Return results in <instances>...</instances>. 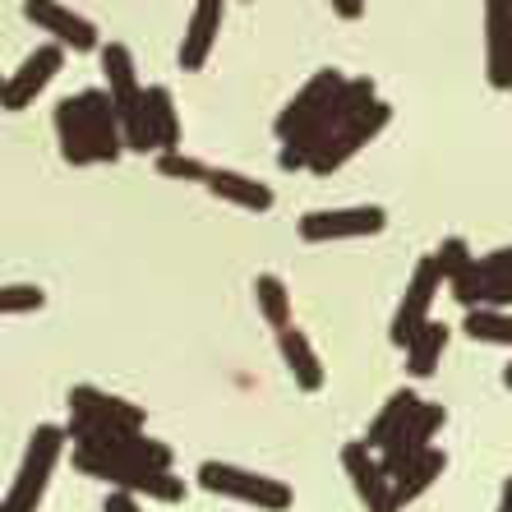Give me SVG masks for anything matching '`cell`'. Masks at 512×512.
Here are the masks:
<instances>
[{
  "mask_svg": "<svg viewBox=\"0 0 512 512\" xmlns=\"http://www.w3.org/2000/svg\"><path fill=\"white\" fill-rule=\"evenodd\" d=\"M203 190L213 194V199L231 203V208H245V213H268L273 208V190L263 185V180L245 176V171H231V167H208V180H203Z\"/></svg>",
  "mask_w": 512,
  "mask_h": 512,
  "instance_id": "obj_18",
  "label": "cell"
},
{
  "mask_svg": "<svg viewBox=\"0 0 512 512\" xmlns=\"http://www.w3.org/2000/svg\"><path fill=\"white\" fill-rule=\"evenodd\" d=\"M97 60H102V74H107L111 107H116L120 125H125V148H130V153H148V148H153V130H148V88L139 84L134 51L125 47V42H102Z\"/></svg>",
  "mask_w": 512,
  "mask_h": 512,
  "instance_id": "obj_2",
  "label": "cell"
},
{
  "mask_svg": "<svg viewBox=\"0 0 512 512\" xmlns=\"http://www.w3.org/2000/svg\"><path fill=\"white\" fill-rule=\"evenodd\" d=\"M199 485L208 489V494L254 503V508H263V512H286L296 503V494H291L286 480H273V476H263V471H250V466H236V462H203Z\"/></svg>",
  "mask_w": 512,
  "mask_h": 512,
  "instance_id": "obj_5",
  "label": "cell"
},
{
  "mask_svg": "<svg viewBox=\"0 0 512 512\" xmlns=\"http://www.w3.org/2000/svg\"><path fill=\"white\" fill-rule=\"evenodd\" d=\"M439 286H448V282H443V263H439V254H425V259L416 263L411 282H406V291H402V305H397V314H393L388 342L406 346L411 337L420 333V328H425L429 310H434V300H439Z\"/></svg>",
  "mask_w": 512,
  "mask_h": 512,
  "instance_id": "obj_9",
  "label": "cell"
},
{
  "mask_svg": "<svg viewBox=\"0 0 512 512\" xmlns=\"http://www.w3.org/2000/svg\"><path fill=\"white\" fill-rule=\"evenodd\" d=\"M383 227H388V213L379 203H356V208H314L296 222V236L305 245H328V240L379 236Z\"/></svg>",
  "mask_w": 512,
  "mask_h": 512,
  "instance_id": "obj_6",
  "label": "cell"
},
{
  "mask_svg": "<svg viewBox=\"0 0 512 512\" xmlns=\"http://www.w3.org/2000/svg\"><path fill=\"white\" fill-rule=\"evenodd\" d=\"M416 406H420L416 388H397V393L388 397V402H383V411H379V416H374V425L365 429V443H370L374 453H379L383 443L393 439V434H397V429L406 425V420L416 416Z\"/></svg>",
  "mask_w": 512,
  "mask_h": 512,
  "instance_id": "obj_23",
  "label": "cell"
},
{
  "mask_svg": "<svg viewBox=\"0 0 512 512\" xmlns=\"http://www.w3.org/2000/svg\"><path fill=\"white\" fill-rule=\"evenodd\" d=\"M462 333L471 337V342H485V346H512V310L476 305V310H466Z\"/></svg>",
  "mask_w": 512,
  "mask_h": 512,
  "instance_id": "obj_24",
  "label": "cell"
},
{
  "mask_svg": "<svg viewBox=\"0 0 512 512\" xmlns=\"http://www.w3.org/2000/svg\"><path fill=\"white\" fill-rule=\"evenodd\" d=\"M47 305V291L33 282H10V286H0V319L5 314H33Z\"/></svg>",
  "mask_w": 512,
  "mask_h": 512,
  "instance_id": "obj_27",
  "label": "cell"
},
{
  "mask_svg": "<svg viewBox=\"0 0 512 512\" xmlns=\"http://www.w3.org/2000/svg\"><path fill=\"white\" fill-rule=\"evenodd\" d=\"M277 351H282L286 370H291V379H296L300 393H319L323 383H328V370H323L319 351H314V342H310L305 333H300L296 323L277 328Z\"/></svg>",
  "mask_w": 512,
  "mask_h": 512,
  "instance_id": "obj_19",
  "label": "cell"
},
{
  "mask_svg": "<svg viewBox=\"0 0 512 512\" xmlns=\"http://www.w3.org/2000/svg\"><path fill=\"white\" fill-rule=\"evenodd\" d=\"M222 14H227V0H194L190 28H185L176 51V65L185 74H199L208 65V56L217 47V33H222Z\"/></svg>",
  "mask_w": 512,
  "mask_h": 512,
  "instance_id": "obj_17",
  "label": "cell"
},
{
  "mask_svg": "<svg viewBox=\"0 0 512 512\" xmlns=\"http://www.w3.org/2000/svg\"><path fill=\"white\" fill-rule=\"evenodd\" d=\"M485 305L512 310V273L508 277H485Z\"/></svg>",
  "mask_w": 512,
  "mask_h": 512,
  "instance_id": "obj_28",
  "label": "cell"
},
{
  "mask_svg": "<svg viewBox=\"0 0 512 512\" xmlns=\"http://www.w3.org/2000/svg\"><path fill=\"white\" fill-rule=\"evenodd\" d=\"M0 84H5V74H0Z\"/></svg>",
  "mask_w": 512,
  "mask_h": 512,
  "instance_id": "obj_33",
  "label": "cell"
},
{
  "mask_svg": "<svg viewBox=\"0 0 512 512\" xmlns=\"http://www.w3.org/2000/svg\"><path fill=\"white\" fill-rule=\"evenodd\" d=\"M485 74L489 88L512 93V0H485Z\"/></svg>",
  "mask_w": 512,
  "mask_h": 512,
  "instance_id": "obj_16",
  "label": "cell"
},
{
  "mask_svg": "<svg viewBox=\"0 0 512 512\" xmlns=\"http://www.w3.org/2000/svg\"><path fill=\"white\" fill-rule=\"evenodd\" d=\"M148 411L134 406L130 397H116L107 388H93V383H74L70 388V434L79 429H143Z\"/></svg>",
  "mask_w": 512,
  "mask_h": 512,
  "instance_id": "obj_7",
  "label": "cell"
},
{
  "mask_svg": "<svg viewBox=\"0 0 512 512\" xmlns=\"http://www.w3.org/2000/svg\"><path fill=\"white\" fill-rule=\"evenodd\" d=\"M443 406L439 402H420L416 406V416L406 420L402 429H397L393 439L383 443L379 448V462H383V471H388V476H397V471H402L406 462H416L420 453H429V439H434V434H439L443 429Z\"/></svg>",
  "mask_w": 512,
  "mask_h": 512,
  "instance_id": "obj_14",
  "label": "cell"
},
{
  "mask_svg": "<svg viewBox=\"0 0 512 512\" xmlns=\"http://www.w3.org/2000/svg\"><path fill=\"white\" fill-rule=\"evenodd\" d=\"M102 512H143L139 508V494H125V489H111L107 503H102Z\"/></svg>",
  "mask_w": 512,
  "mask_h": 512,
  "instance_id": "obj_29",
  "label": "cell"
},
{
  "mask_svg": "<svg viewBox=\"0 0 512 512\" xmlns=\"http://www.w3.org/2000/svg\"><path fill=\"white\" fill-rule=\"evenodd\" d=\"M0 512H5V503H0Z\"/></svg>",
  "mask_w": 512,
  "mask_h": 512,
  "instance_id": "obj_34",
  "label": "cell"
},
{
  "mask_svg": "<svg viewBox=\"0 0 512 512\" xmlns=\"http://www.w3.org/2000/svg\"><path fill=\"white\" fill-rule=\"evenodd\" d=\"M503 388H508V393H512V365H508V370H503Z\"/></svg>",
  "mask_w": 512,
  "mask_h": 512,
  "instance_id": "obj_32",
  "label": "cell"
},
{
  "mask_svg": "<svg viewBox=\"0 0 512 512\" xmlns=\"http://www.w3.org/2000/svg\"><path fill=\"white\" fill-rule=\"evenodd\" d=\"M342 84H346V74L342 70H319L310 79V84L300 88L291 102L282 107V116H277V139H296V134H305L314 125V120L323 116V111L333 107V97L342 93Z\"/></svg>",
  "mask_w": 512,
  "mask_h": 512,
  "instance_id": "obj_12",
  "label": "cell"
},
{
  "mask_svg": "<svg viewBox=\"0 0 512 512\" xmlns=\"http://www.w3.org/2000/svg\"><path fill=\"white\" fill-rule=\"evenodd\" d=\"M254 305H259V314L273 323V328H286V323H291V291H286V282L277 273L254 277Z\"/></svg>",
  "mask_w": 512,
  "mask_h": 512,
  "instance_id": "obj_25",
  "label": "cell"
},
{
  "mask_svg": "<svg viewBox=\"0 0 512 512\" xmlns=\"http://www.w3.org/2000/svg\"><path fill=\"white\" fill-rule=\"evenodd\" d=\"M157 176L185 180V185H203V180H208V162H199V157L171 148V153H157Z\"/></svg>",
  "mask_w": 512,
  "mask_h": 512,
  "instance_id": "obj_26",
  "label": "cell"
},
{
  "mask_svg": "<svg viewBox=\"0 0 512 512\" xmlns=\"http://www.w3.org/2000/svg\"><path fill=\"white\" fill-rule=\"evenodd\" d=\"M51 125H56L60 157L70 167H97V162L111 167V162L130 153L125 148V125L111 107L107 88H84L74 97H60L56 111H51Z\"/></svg>",
  "mask_w": 512,
  "mask_h": 512,
  "instance_id": "obj_1",
  "label": "cell"
},
{
  "mask_svg": "<svg viewBox=\"0 0 512 512\" xmlns=\"http://www.w3.org/2000/svg\"><path fill=\"white\" fill-rule=\"evenodd\" d=\"M443 466H448V453H443V448H429V453H420L416 462H406L393 476V512L411 508V503L443 476Z\"/></svg>",
  "mask_w": 512,
  "mask_h": 512,
  "instance_id": "obj_20",
  "label": "cell"
},
{
  "mask_svg": "<svg viewBox=\"0 0 512 512\" xmlns=\"http://www.w3.org/2000/svg\"><path fill=\"white\" fill-rule=\"evenodd\" d=\"M328 5H333V14L346 19V24H356L360 14H365V0H328Z\"/></svg>",
  "mask_w": 512,
  "mask_h": 512,
  "instance_id": "obj_30",
  "label": "cell"
},
{
  "mask_svg": "<svg viewBox=\"0 0 512 512\" xmlns=\"http://www.w3.org/2000/svg\"><path fill=\"white\" fill-rule=\"evenodd\" d=\"M499 512H512V476L503 480V494H499Z\"/></svg>",
  "mask_w": 512,
  "mask_h": 512,
  "instance_id": "obj_31",
  "label": "cell"
},
{
  "mask_svg": "<svg viewBox=\"0 0 512 512\" xmlns=\"http://www.w3.org/2000/svg\"><path fill=\"white\" fill-rule=\"evenodd\" d=\"M24 19L33 28H42V33L65 51H79V56L102 51V33H97V24L84 19L79 10H70L65 0H24Z\"/></svg>",
  "mask_w": 512,
  "mask_h": 512,
  "instance_id": "obj_10",
  "label": "cell"
},
{
  "mask_svg": "<svg viewBox=\"0 0 512 512\" xmlns=\"http://www.w3.org/2000/svg\"><path fill=\"white\" fill-rule=\"evenodd\" d=\"M434 254H439L443 282H448V291H453L457 305H462V310L485 305V273H480V259L471 254V245H466L462 236H448Z\"/></svg>",
  "mask_w": 512,
  "mask_h": 512,
  "instance_id": "obj_15",
  "label": "cell"
},
{
  "mask_svg": "<svg viewBox=\"0 0 512 512\" xmlns=\"http://www.w3.org/2000/svg\"><path fill=\"white\" fill-rule=\"evenodd\" d=\"M70 462L84 471V476L102 480L111 489H125V494H139V499H157V503H180L185 499V480H176L171 471H157V466L130 462V457L116 453H97L84 443H70Z\"/></svg>",
  "mask_w": 512,
  "mask_h": 512,
  "instance_id": "obj_3",
  "label": "cell"
},
{
  "mask_svg": "<svg viewBox=\"0 0 512 512\" xmlns=\"http://www.w3.org/2000/svg\"><path fill=\"white\" fill-rule=\"evenodd\" d=\"M388 125H393V107H388V102H374V107H365L360 116L346 120L342 130H337L333 139H328L319 153L310 157V171H314V176H333V171H342L346 162H351L360 148H370V143L379 139Z\"/></svg>",
  "mask_w": 512,
  "mask_h": 512,
  "instance_id": "obj_8",
  "label": "cell"
},
{
  "mask_svg": "<svg viewBox=\"0 0 512 512\" xmlns=\"http://www.w3.org/2000/svg\"><path fill=\"white\" fill-rule=\"evenodd\" d=\"M60 65H65V47H56V42L33 47L19 70L5 74V84H0V111H28L37 97L47 93V84L60 74Z\"/></svg>",
  "mask_w": 512,
  "mask_h": 512,
  "instance_id": "obj_11",
  "label": "cell"
},
{
  "mask_svg": "<svg viewBox=\"0 0 512 512\" xmlns=\"http://www.w3.org/2000/svg\"><path fill=\"white\" fill-rule=\"evenodd\" d=\"M65 443H70V429L60 425H37L33 439L24 448V462H19V476H14L10 494H5V512H37L42 508V494H47V480L56 471L60 453H65Z\"/></svg>",
  "mask_w": 512,
  "mask_h": 512,
  "instance_id": "obj_4",
  "label": "cell"
},
{
  "mask_svg": "<svg viewBox=\"0 0 512 512\" xmlns=\"http://www.w3.org/2000/svg\"><path fill=\"white\" fill-rule=\"evenodd\" d=\"M342 466L351 476L356 499L365 503V512H393V476L383 471V462L374 457V448L365 439L342 443Z\"/></svg>",
  "mask_w": 512,
  "mask_h": 512,
  "instance_id": "obj_13",
  "label": "cell"
},
{
  "mask_svg": "<svg viewBox=\"0 0 512 512\" xmlns=\"http://www.w3.org/2000/svg\"><path fill=\"white\" fill-rule=\"evenodd\" d=\"M148 130H153L157 153H171V148H180V139H185L176 97H171V88H162V84H148Z\"/></svg>",
  "mask_w": 512,
  "mask_h": 512,
  "instance_id": "obj_22",
  "label": "cell"
},
{
  "mask_svg": "<svg viewBox=\"0 0 512 512\" xmlns=\"http://www.w3.org/2000/svg\"><path fill=\"white\" fill-rule=\"evenodd\" d=\"M448 337H453V328H448V323L429 319L425 328H420V333L402 346V351H406V374H411V379H429V374L439 370L443 351H448Z\"/></svg>",
  "mask_w": 512,
  "mask_h": 512,
  "instance_id": "obj_21",
  "label": "cell"
}]
</instances>
